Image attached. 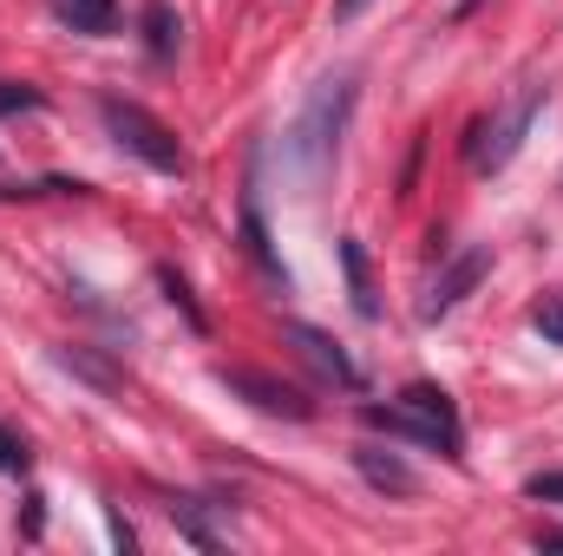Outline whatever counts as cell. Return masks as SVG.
Returning <instances> with one entry per match:
<instances>
[{"mask_svg":"<svg viewBox=\"0 0 563 556\" xmlns=\"http://www.w3.org/2000/svg\"><path fill=\"white\" fill-rule=\"evenodd\" d=\"M367 425L400 432V438H413V445H439L445 458H459V452H465L459 407H452V393H445V387H432V380H413L394 407H367Z\"/></svg>","mask_w":563,"mask_h":556,"instance_id":"obj_1","label":"cell"},{"mask_svg":"<svg viewBox=\"0 0 563 556\" xmlns=\"http://www.w3.org/2000/svg\"><path fill=\"white\" fill-rule=\"evenodd\" d=\"M347 119H354V79H347V73H341V79H321V86L308 92L301 119H295V157H301L308 177H321V170L334 164Z\"/></svg>","mask_w":563,"mask_h":556,"instance_id":"obj_2","label":"cell"},{"mask_svg":"<svg viewBox=\"0 0 563 556\" xmlns=\"http://www.w3.org/2000/svg\"><path fill=\"white\" fill-rule=\"evenodd\" d=\"M99 119H106V132L125 144L139 164L164 170V177H184V170H190V157H184L177 132H170L164 119H151L139 99H119V92H106V99H99Z\"/></svg>","mask_w":563,"mask_h":556,"instance_id":"obj_3","label":"cell"},{"mask_svg":"<svg viewBox=\"0 0 563 556\" xmlns=\"http://www.w3.org/2000/svg\"><path fill=\"white\" fill-rule=\"evenodd\" d=\"M544 112V86H531L518 105H505V112H492V119H478L472 125V144H465V157H472V170H505L511 157H518V144L531 132V119Z\"/></svg>","mask_w":563,"mask_h":556,"instance_id":"obj_4","label":"cell"},{"mask_svg":"<svg viewBox=\"0 0 563 556\" xmlns=\"http://www.w3.org/2000/svg\"><path fill=\"white\" fill-rule=\"evenodd\" d=\"M485 269H492V249H478V243H472V249H459V256H452V263L439 269V281L426 288L420 314H426V321H439V314H452V308H459V301H465V294H472V288L485 281Z\"/></svg>","mask_w":563,"mask_h":556,"instance_id":"obj_5","label":"cell"},{"mask_svg":"<svg viewBox=\"0 0 563 556\" xmlns=\"http://www.w3.org/2000/svg\"><path fill=\"white\" fill-rule=\"evenodd\" d=\"M223 387H236V393H250V407H263V413L276 419H314V400L308 393H295V387H282L269 374H256V367H223Z\"/></svg>","mask_w":563,"mask_h":556,"instance_id":"obj_6","label":"cell"},{"mask_svg":"<svg viewBox=\"0 0 563 556\" xmlns=\"http://www.w3.org/2000/svg\"><path fill=\"white\" fill-rule=\"evenodd\" d=\"M282 334H288V341H295V347H301V354H308V360H314V367H321L328 380H334V387L361 393V367H354V360H347V354H341V347H334V341L321 334V327H308V321H288Z\"/></svg>","mask_w":563,"mask_h":556,"instance_id":"obj_7","label":"cell"},{"mask_svg":"<svg viewBox=\"0 0 563 556\" xmlns=\"http://www.w3.org/2000/svg\"><path fill=\"white\" fill-rule=\"evenodd\" d=\"M354 465H361V478H367L374 491H394V498H413V491H420L413 465L394 458V452H380V445H354Z\"/></svg>","mask_w":563,"mask_h":556,"instance_id":"obj_8","label":"cell"},{"mask_svg":"<svg viewBox=\"0 0 563 556\" xmlns=\"http://www.w3.org/2000/svg\"><path fill=\"white\" fill-rule=\"evenodd\" d=\"M341 269H347V294H354V314H380V294H374V276H367V249L354 236H341Z\"/></svg>","mask_w":563,"mask_h":556,"instance_id":"obj_9","label":"cell"},{"mask_svg":"<svg viewBox=\"0 0 563 556\" xmlns=\"http://www.w3.org/2000/svg\"><path fill=\"white\" fill-rule=\"evenodd\" d=\"M59 367H66V374H79V380H92L99 393H119V387H125V374H119V367H106L92 347H59Z\"/></svg>","mask_w":563,"mask_h":556,"instance_id":"obj_10","label":"cell"},{"mask_svg":"<svg viewBox=\"0 0 563 556\" xmlns=\"http://www.w3.org/2000/svg\"><path fill=\"white\" fill-rule=\"evenodd\" d=\"M59 20L73 33H112L119 26V0H59Z\"/></svg>","mask_w":563,"mask_h":556,"instance_id":"obj_11","label":"cell"},{"mask_svg":"<svg viewBox=\"0 0 563 556\" xmlns=\"http://www.w3.org/2000/svg\"><path fill=\"white\" fill-rule=\"evenodd\" d=\"M177 33H184L177 13H170L164 0H151V7H144V46H151V59H170V53H177Z\"/></svg>","mask_w":563,"mask_h":556,"instance_id":"obj_12","label":"cell"},{"mask_svg":"<svg viewBox=\"0 0 563 556\" xmlns=\"http://www.w3.org/2000/svg\"><path fill=\"white\" fill-rule=\"evenodd\" d=\"M243 243H250V256H256L269 276H282V263L269 256V236H263V216H256V203H243Z\"/></svg>","mask_w":563,"mask_h":556,"instance_id":"obj_13","label":"cell"},{"mask_svg":"<svg viewBox=\"0 0 563 556\" xmlns=\"http://www.w3.org/2000/svg\"><path fill=\"white\" fill-rule=\"evenodd\" d=\"M157 281H164V294H170V308H184V321H190V327L203 334V308L190 301V288H184V276H177V269H157Z\"/></svg>","mask_w":563,"mask_h":556,"instance_id":"obj_14","label":"cell"},{"mask_svg":"<svg viewBox=\"0 0 563 556\" xmlns=\"http://www.w3.org/2000/svg\"><path fill=\"white\" fill-rule=\"evenodd\" d=\"M170 518H177V531H184V537H190L197 551H217V531H210V524L197 518V504H170Z\"/></svg>","mask_w":563,"mask_h":556,"instance_id":"obj_15","label":"cell"},{"mask_svg":"<svg viewBox=\"0 0 563 556\" xmlns=\"http://www.w3.org/2000/svg\"><path fill=\"white\" fill-rule=\"evenodd\" d=\"M531 321H538V334H544L551 347H563V294H544V301L531 308Z\"/></svg>","mask_w":563,"mask_h":556,"instance_id":"obj_16","label":"cell"},{"mask_svg":"<svg viewBox=\"0 0 563 556\" xmlns=\"http://www.w3.org/2000/svg\"><path fill=\"white\" fill-rule=\"evenodd\" d=\"M26 465H33V458H26V438H13V425H0V471L20 478Z\"/></svg>","mask_w":563,"mask_h":556,"instance_id":"obj_17","label":"cell"},{"mask_svg":"<svg viewBox=\"0 0 563 556\" xmlns=\"http://www.w3.org/2000/svg\"><path fill=\"white\" fill-rule=\"evenodd\" d=\"M7 112H40V92L20 86V79H0V119H7Z\"/></svg>","mask_w":563,"mask_h":556,"instance_id":"obj_18","label":"cell"},{"mask_svg":"<svg viewBox=\"0 0 563 556\" xmlns=\"http://www.w3.org/2000/svg\"><path fill=\"white\" fill-rule=\"evenodd\" d=\"M531 498H563V478L551 471V478H531Z\"/></svg>","mask_w":563,"mask_h":556,"instance_id":"obj_19","label":"cell"},{"mask_svg":"<svg viewBox=\"0 0 563 556\" xmlns=\"http://www.w3.org/2000/svg\"><path fill=\"white\" fill-rule=\"evenodd\" d=\"M361 7H367V0H334V20H354Z\"/></svg>","mask_w":563,"mask_h":556,"instance_id":"obj_20","label":"cell"}]
</instances>
